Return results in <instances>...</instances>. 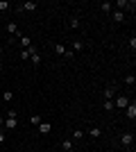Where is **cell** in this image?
Masks as SVG:
<instances>
[{"label": "cell", "instance_id": "cell-6", "mask_svg": "<svg viewBox=\"0 0 136 152\" xmlns=\"http://www.w3.org/2000/svg\"><path fill=\"white\" fill-rule=\"evenodd\" d=\"M127 104H129V95H118L116 98V107L118 109H125Z\"/></svg>", "mask_w": 136, "mask_h": 152}, {"label": "cell", "instance_id": "cell-25", "mask_svg": "<svg viewBox=\"0 0 136 152\" xmlns=\"http://www.w3.org/2000/svg\"><path fill=\"white\" fill-rule=\"evenodd\" d=\"M0 143H5V129L0 127Z\"/></svg>", "mask_w": 136, "mask_h": 152}, {"label": "cell", "instance_id": "cell-5", "mask_svg": "<svg viewBox=\"0 0 136 152\" xmlns=\"http://www.w3.org/2000/svg\"><path fill=\"white\" fill-rule=\"evenodd\" d=\"M36 2H34V0H27V2H20V7H18V12H34V9H36Z\"/></svg>", "mask_w": 136, "mask_h": 152}, {"label": "cell", "instance_id": "cell-2", "mask_svg": "<svg viewBox=\"0 0 136 152\" xmlns=\"http://www.w3.org/2000/svg\"><path fill=\"white\" fill-rule=\"evenodd\" d=\"M113 9H118V12H132L134 14L136 12V2L134 0H116V2H113Z\"/></svg>", "mask_w": 136, "mask_h": 152}, {"label": "cell", "instance_id": "cell-3", "mask_svg": "<svg viewBox=\"0 0 136 152\" xmlns=\"http://www.w3.org/2000/svg\"><path fill=\"white\" fill-rule=\"evenodd\" d=\"M125 116H127L129 121H136V100H134V98H132L129 104L125 107Z\"/></svg>", "mask_w": 136, "mask_h": 152}, {"label": "cell", "instance_id": "cell-21", "mask_svg": "<svg viewBox=\"0 0 136 152\" xmlns=\"http://www.w3.org/2000/svg\"><path fill=\"white\" fill-rule=\"evenodd\" d=\"M9 2H7V0H0V12H9Z\"/></svg>", "mask_w": 136, "mask_h": 152}, {"label": "cell", "instance_id": "cell-18", "mask_svg": "<svg viewBox=\"0 0 136 152\" xmlns=\"http://www.w3.org/2000/svg\"><path fill=\"white\" fill-rule=\"evenodd\" d=\"M68 27H71V30H77V27H79V18H75V16H73V18L68 20Z\"/></svg>", "mask_w": 136, "mask_h": 152}, {"label": "cell", "instance_id": "cell-22", "mask_svg": "<svg viewBox=\"0 0 136 152\" xmlns=\"http://www.w3.org/2000/svg\"><path fill=\"white\" fill-rule=\"evenodd\" d=\"M30 123H32V125H39V123H41V116H30Z\"/></svg>", "mask_w": 136, "mask_h": 152}, {"label": "cell", "instance_id": "cell-13", "mask_svg": "<svg viewBox=\"0 0 136 152\" xmlns=\"http://www.w3.org/2000/svg\"><path fill=\"white\" fill-rule=\"evenodd\" d=\"M30 45H32V39L23 34V37H20V50H25V48H30Z\"/></svg>", "mask_w": 136, "mask_h": 152}, {"label": "cell", "instance_id": "cell-4", "mask_svg": "<svg viewBox=\"0 0 136 152\" xmlns=\"http://www.w3.org/2000/svg\"><path fill=\"white\" fill-rule=\"evenodd\" d=\"M120 143H123L125 148H132V143H134V134H132V132H123V134H120Z\"/></svg>", "mask_w": 136, "mask_h": 152}, {"label": "cell", "instance_id": "cell-14", "mask_svg": "<svg viewBox=\"0 0 136 152\" xmlns=\"http://www.w3.org/2000/svg\"><path fill=\"white\" fill-rule=\"evenodd\" d=\"M71 50L73 52H82V50H84V43H82V41H73V43H71Z\"/></svg>", "mask_w": 136, "mask_h": 152}, {"label": "cell", "instance_id": "cell-23", "mask_svg": "<svg viewBox=\"0 0 136 152\" xmlns=\"http://www.w3.org/2000/svg\"><path fill=\"white\" fill-rule=\"evenodd\" d=\"M129 50L132 52L136 50V37H134V34H132V39H129Z\"/></svg>", "mask_w": 136, "mask_h": 152}, {"label": "cell", "instance_id": "cell-29", "mask_svg": "<svg viewBox=\"0 0 136 152\" xmlns=\"http://www.w3.org/2000/svg\"><path fill=\"white\" fill-rule=\"evenodd\" d=\"M0 75H2V66H0Z\"/></svg>", "mask_w": 136, "mask_h": 152}, {"label": "cell", "instance_id": "cell-8", "mask_svg": "<svg viewBox=\"0 0 136 152\" xmlns=\"http://www.w3.org/2000/svg\"><path fill=\"white\" fill-rule=\"evenodd\" d=\"M86 134H89L91 139H100V136H102V129H100L97 125H93V127H91V129H89Z\"/></svg>", "mask_w": 136, "mask_h": 152}, {"label": "cell", "instance_id": "cell-20", "mask_svg": "<svg viewBox=\"0 0 136 152\" xmlns=\"http://www.w3.org/2000/svg\"><path fill=\"white\" fill-rule=\"evenodd\" d=\"M2 100H5V102H12L14 100V93H12V91H5V93H2Z\"/></svg>", "mask_w": 136, "mask_h": 152}, {"label": "cell", "instance_id": "cell-28", "mask_svg": "<svg viewBox=\"0 0 136 152\" xmlns=\"http://www.w3.org/2000/svg\"><path fill=\"white\" fill-rule=\"evenodd\" d=\"M0 55H2V45H0Z\"/></svg>", "mask_w": 136, "mask_h": 152}, {"label": "cell", "instance_id": "cell-12", "mask_svg": "<svg viewBox=\"0 0 136 152\" xmlns=\"http://www.w3.org/2000/svg\"><path fill=\"white\" fill-rule=\"evenodd\" d=\"M61 148H64L66 152H73V150H75V145H73V139H66V141H61Z\"/></svg>", "mask_w": 136, "mask_h": 152}, {"label": "cell", "instance_id": "cell-11", "mask_svg": "<svg viewBox=\"0 0 136 152\" xmlns=\"http://www.w3.org/2000/svg\"><path fill=\"white\" fill-rule=\"evenodd\" d=\"M36 127H39V132H41V134H50V129H52L50 123H39Z\"/></svg>", "mask_w": 136, "mask_h": 152}, {"label": "cell", "instance_id": "cell-26", "mask_svg": "<svg viewBox=\"0 0 136 152\" xmlns=\"http://www.w3.org/2000/svg\"><path fill=\"white\" fill-rule=\"evenodd\" d=\"M0 127H5V118L2 116H0Z\"/></svg>", "mask_w": 136, "mask_h": 152}, {"label": "cell", "instance_id": "cell-10", "mask_svg": "<svg viewBox=\"0 0 136 152\" xmlns=\"http://www.w3.org/2000/svg\"><path fill=\"white\" fill-rule=\"evenodd\" d=\"M113 93H116V86H107V89L102 91L104 100H111V98H113Z\"/></svg>", "mask_w": 136, "mask_h": 152}, {"label": "cell", "instance_id": "cell-16", "mask_svg": "<svg viewBox=\"0 0 136 152\" xmlns=\"http://www.w3.org/2000/svg\"><path fill=\"white\" fill-rule=\"evenodd\" d=\"M71 136H73V141H79V139H84V136H86V132H82V129H75Z\"/></svg>", "mask_w": 136, "mask_h": 152}, {"label": "cell", "instance_id": "cell-24", "mask_svg": "<svg viewBox=\"0 0 136 152\" xmlns=\"http://www.w3.org/2000/svg\"><path fill=\"white\" fill-rule=\"evenodd\" d=\"M20 57H23V61H25V59H30V50H27V48H25V50H20Z\"/></svg>", "mask_w": 136, "mask_h": 152}, {"label": "cell", "instance_id": "cell-19", "mask_svg": "<svg viewBox=\"0 0 136 152\" xmlns=\"http://www.w3.org/2000/svg\"><path fill=\"white\" fill-rule=\"evenodd\" d=\"M104 111H113V100H104Z\"/></svg>", "mask_w": 136, "mask_h": 152}, {"label": "cell", "instance_id": "cell-7", "mask_svg": "<svg viewBox=\"0 0 136 152\" xmlns=\"http://www.w3.org/2000/svg\"><path fill=\"white\" fill-rule=\"evenodd\" d=\"M100 12H104V14H111L113 12V2H109V0H104V2H100Z\"/></svg>", "mask_w": 136, "mask_h": 152}, {"label": "cell", "instance_id": "cell-1", "mask_svg": "<svg viewBox=\"0 0 136 152\" xmlns=\"http://www.w3.org/2000/svg\"><path fill=\"white\" fill-rule=\"evenodd\" d=\"M16 127H18V114H16V109H9V111L5 114V129L12 132V129H16Z\"/></svg>", "mask_w": 136, "mask_h": 152}, {"label": "cell", "instance_id": "cell-27", "mask_svg": "<svg viewBox=\"0 0 136 152\" xmlns=\"http://www.w3.org/2000/svg\"><path fill=\"white\" fill-rule=\"evenodd\" d=\"M0 43H2V32H0Z\"/></svg>", "mask_w": 136, "mask_h": 152}, {"label": "cell", "instance_id": "cell-15", "mask_svg": "<svg viewBox=\"0 0 136 152\" xmlns=\"http://www.w3.org/2000/svg\"><path fill=\"white\" fill-rule=\"evenodd\" d=\"M55 52H57L59 57H64V55H66V45L64 43H57V45H55Z\"/></svg>", "mask_w": 136, "mask_h": 152}, {"label": "cell", "instance_id": "cell-9", "mask_svg": "<svg viewBox=\"0 0 136 152\" xmlns=\"http://www.w3.org/2000/svg\"><path fill=\"white\" fill-rule=\"evenodd\" d=\"M111 18H113V23H123V20H125V14L118 12V9H113V12H111Z\"/></svg>", "mask_w": 136, "mask_h": 152}, {"label": "cell", "instance_id": "cell-17", "mask_svg": "<svg viewBox=\"0 0 136 152\" xmlns=\"http://www.w3.org/2000/svg\"><path fill=\"white\" fill-rule=\"evenodd\" d=\"M125 84H127V86H134V84H136V77H134V73L125 75Z\"/></svg>", "mask_w": 136, "mask_h": 152}]
</instances>
